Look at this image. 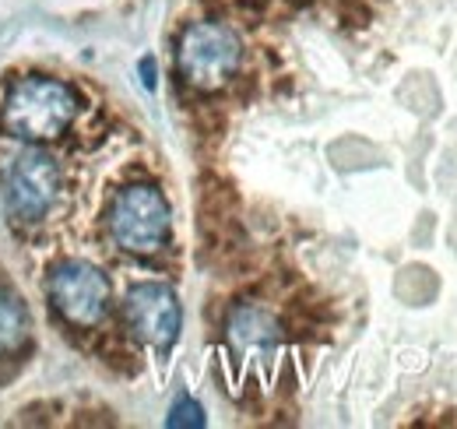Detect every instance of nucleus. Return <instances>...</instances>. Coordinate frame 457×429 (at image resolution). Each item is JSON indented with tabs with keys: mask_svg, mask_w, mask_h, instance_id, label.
Here are the masks:
<instances>
[{
	"mask_svg": "<svg viewBox=\"0 0 457 429\" xmlns=\"http://www.w3.org/2000/svg\"><path fill=\"white\" fill-rule=\"evenodd\" d=\"M78 116V96L57 78H21L4 99V127L21 141H54Z\"/></svg>",
	"mask_w": 457,
	"mask_h": 429,
	"instance_id": "1",
	"label": "nucleus"
},
{
	"mask_svg": "<svg viewBox=\"0 0 457 429\" xmlns=\"http://www.w3.org/2000/svg\"><path fill=\"white\" fill-rule=\"evenodd\" d=\"M243 63V39L222 21H197L179 36L176 67L190 88L215 92L232 81Z\"/></svg>",
	"mask_w": 457,
	"mask_h": 429,
	"instance_id": "2",
	"label": "nucleus"
},
{
	"mask_svg": "<svg viewBox=\"0 0 457 429\" xmlns=\"http://www.w3.org/2000/svg\"><path fill=\"white\" fill-rule=\"evenodd\" d=\"M110 232L116 247L127 254H159L170 240V205L159 187L152 183H130L123 187L110 205Z\"/></svg>",
	"mask_w": 457,
	"mask_h": 429,
	"instance_id": "3",
	"label": "nucleus"
},
{
	"mask_svg": "<svg viewBox=\"0 0 457 429\" xmlns=\"http://www.w3.org/2000/svg\"><path fill=\"white\" fill-rule=\"evenodd\" d=\"M0 187L7 212L18 222H39L43 214L54 208L60 194V169L39 148H25L14 159L4 162L0 169Z\"/></svg>",
	"mask_w": 457,
	"mask_h": 429,
	"instance_id": "4",
	"label": "nucleus"
},
{
	"mask_svg": "<svg viewBox=\"0 0 457 429\" xmlns=\"http://www.w3.org/2000/svg\"><path fill=\"white\" fill-rule=\"evenodd\" d=\"M50 303L74 327H99L110 310V278L88 261H63L50 274Z\"/></svg>",
	"mask_w": 457,
	"mask_h": 429,
	"instance_id": "5",
	"label": "nucleus"
},
{
	"mask_svg": "<svg viewBox=\"0 0 457 429\" xmlns=\"http://www.w3.org/2000/svg\"><path fill=\"white\" fill-rule=\"evenodd\" d=\"M123 317L141 341H148L155 349H170L176 334H179V321H183L176 292L159 285V282L134 285L123 299Z\"/></svg>",
	"mask_w": 457,
	"mask_h": 429,
	"instance_id": "6",
	"label": "nucleus"
},
{
	"mask_svg": "<svg viewBox=\"0 0 457 429\" xmlns=\"http://www.w3.org/2000/svg\"><path fill=\"white\" fill-rule=\"evenodd\" d=\"M226 334L232 352L250 359V363H268L282 345V324L261 303L236 307L226 321Z\"/></svg>",
	"mask_w": 457,
	"mask_h": 429,
	"instance_id": "7",
	"label": "nucleus"
},
{
	"mask_svg": "<svg viewBox=\"0 0 457 429\" xmlns=\"http://www.w3.org/2000/svg\"><path fill=\"white\" fill-rule=\"evenodd\" d=\"M29 334V314L21 307V299L0 285V356L14 352Z\"/></svg>",
	"mask_w": 457,
	"mask_h": 429,
	"instance_id": "8",
	"label": "nucleus"
},
{
	"mask_svg": "<svg viewBox=\"0 0 457 429\" xmlns=\"http://www.w3.org/2000/svg\"><path fill=\"white\" fill-rule=\"evenodd\" d=\"M166 426L170 429H179V426H187V429H201L204 426V408L194 401V398H179L176 405H172V412H170V419H166Z\"/></svg>",
	"mask_w": 457,
	"mask_h": 429,
	"instance_id": "9",
	"label": "nucleus"
},
{
	"mask_svg": "<svg viewBox=\"0 0 457 429\" xmlns=\"http://www.w3.org/2000/svg\"><path fill=\"white\" fill-rule=\"evenodd\" d=\"M141 81H145L148 92L155 88V60L152 56H141Z\"/></svg>",
	"mask_w": 457,
	"mask_h": 429,
	"instance_id": "10",
	"label": "nucleus"
}]
</instances>
